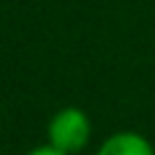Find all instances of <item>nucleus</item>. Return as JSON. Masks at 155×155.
I'll list each match as a JSON object with an SVG mask.
<instances>
[{"label": "nucleus", "instance_id": "f257e3e1", "mask_svg": "<svg viewBox=\"0 0 155 155\" xmlns=\"http://www.w3.org/2000/svg\"><path fill=\"white\" fill-rule=\"evenodd\" d=\"M93 134V122L80 106H65L60 109L47 124V145L65 155L83 153Z\"/></svg>", "mask_w": 155, "mask_h": 155}, {"label": "nucleus", "instance_id": "f03ea898", "mask_svg": "<svg viewBox=\"0 0 155 155\" xmlns=\"http://www.w3.org/2000/svg\"><path fill=\"white\" fill-rule=\"evenodd\" d=\"M96 155H155V145L134 129L114 132L98 145Z\"/></svg>", "mask_w": 155, "mask_h": 155}, {"label": "nucleus", "instance_id": "7ed1b4c3", "mask_svg": "<svg viewBox=\"0 0 155 155\" xmlns=\"http://www.w3.org/2000/svg\"><path fill=\"white\" fill-rule=\"evenodd\" d=\"M28 155H65V153H60V150H54L52 145H39V147L28 150Z\"/></svg>", "mask_w": 155, "mask_h": 155}]
</instances>
